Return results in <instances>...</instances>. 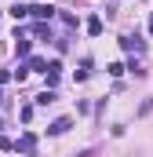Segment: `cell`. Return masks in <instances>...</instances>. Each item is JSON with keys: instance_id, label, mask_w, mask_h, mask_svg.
Here are the masks:
<instances>
[{"instance_id": "10", "label": "cell", "mask_w": 153, "mask_h": 157, "mask_svg": "<svg viewBox=\"0 0 153 157\" xmlns=\"http://www.w3.org/2000/svg\"><path fill=\"white\" fill-rule=\"evenodd\" d=\"M150 33H153V22H150Z\"/></svg>"}, {"instance_id": "8", "label": "cell", "mask_w": 153, "mask_h": 157, "mask_svg": "<svg viewBox=\"0 0 153 157\" xmlns=\"http://www.w3.org/2000/svg\"><path fill=\"white\" fill-rule=\"evenodd\" d=\"M0 150H15V143H11L7 135H0Z\"/></svg>"}, {"instance_id": "4", "label": "cell", "mask_w": 153, "mask_h": 157, "mask_svg": "<svg viewBox=\"0 0 153 157\" xmlns=\"http://www.w3.org/2000/svg\"><path fill=\"white\" fill-rule=\"evenodd\" d=\"M88 33H91V37H99V33H102V18H99V15H91V18H88Z\"/></svg>"}, {"instance_id": "3", "label": "cell", "mask_w": 153, "mask_h": 157, "mask_svg": "<svg viewBox=\"0 0 153 157\" xmlns=\"http://www.w3.org/2000/svg\"><path fill=\"white\" fill-rule=\"evenodd\" d=\"M69 124H73L69 117H58V121H51V128H47V132H51V135H62V132H69Z\"/></svg>"}, {"instance_id": "2", "label": "cell", "mask_w": 153, "mask_h": 157, "mask_svg": "<svg viewBox=\"0 0 153 157\" xmlns=\"http://www.w3.org/2000/svg\"><path fill=\"white\" fill-rule=\"evenodd\" d=\"M33 146H37V139H33L29 132H26V135H22L18 143H15V150H22V154H33Z\"/></svg>"}, {"instance_id": "6", "label": "cell", "mask_w": 153, "mask_h": 157, "mask_svg": "<svg viewBox=\"0 0 153 157\" xmlns=\"http://www.w3.org/2000/svg\"><path fill=\"white\" fill-rule=\"evenodd\" d=\"M51 102H55V91H51V88H47V91H40V95H37V106H51Z\"/></svg>"}, {"instance_id": "1", "label": "cell", "mask_w": 153, "mask_h": 157, "mask_svg": "<svg viewBox=\"0 0 153 157\" xmlns=\"http://www.w3.org/2000/svg\"><path fill=\"white\" fill-rule=\"evenodd\" d=\"M55 11H58V7H51V4H33V7H29V15H33V18H40V22H44V18H51Z\"/></svg>"}, {"instance_id": "9", "label": "cell", "mask_w": 153, "mask_h": 157, "mask_svg": "<svg viewBox=\"0 0 153 157\" xmlns=\"http://www.w3.org/2000/svg\"><path fill=\"white\" fill-rule=\"evenodd\" d=\"M7 77H11V73H7V70H0V84H7Z\"/></svg>"}, {"instance_id": "5", "label": "cell", "mask_w": 153, "mask_h": 157, "mask_svg": "<svg viewBox=\"0 0 153 157\" xmlns=\"http://www.w3.org/2000/svg\"><path fill=\"white\" fill-rule=\"evenodd\" d=\"M120 48L124 51H135V48H142V40L139 37H120Z\"/></svg>"}, {"instance_id": "7", "label": "cell", "mask_w": 153, "mask_h": 157, "mask_svg": "<svg viewBox=\"0 0 153 157\" xmlns=\"http://www.w3.org/2000/svg\"><path fill=\"white\" fill-rule=\"evenodd\" d=\"M26 15H29L26 4H15V7H11V18H26Z\"/></svg>"}]
</instances>
